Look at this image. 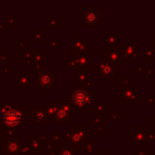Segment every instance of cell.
I'll return each mask as SVG.
<instances>
[{"mask_svg": "<svg viewBox=\"0 0 155 155\" xmlns=\"http://www.w3.org/2000/svg\"><path fill=\"white\" fill-rule=\"evenodd\" d=\"M60 155H74V154H73V151L70 150L69 148H63L60 152Z\"/></svg>", "mask_w": 155, "mask_h": 155, "instance_id": "8", "label": "cell"}, {"mask_svg": "<svg viewBox=\"0 0 155 155\" xmlns=\"http://www.w3.org/2000/svg\"><path fill=\"white\" fill-rule=\"evenodd\" d=\"M99 20V14L95 9H88L83 13V21L87 26H96Z\"/></svg>", "mask_w": 155, "mask_h": 155, "instance_id": "4", "label": "cell"}, {"mask_svg": "<svg viewBox=\"0 0 155 155\" xmlns=\"http://www.w3.org/2000/svg\"><path fill=\"white\" fill-rule=\"evenodd\" d=\"M2 138H3V133H2V130L0 129V142L2 141Z\"/></svg>", "mask_w": 155, "mask_h": 155, "instance_id": "9", "label": "cell"}, {"mask_svg": "<svg viewBox=\"0 0 155 155\" xmlns=\"http://www.w3.org/2000/svg\"><path fill=\"white\" fill-rule=\"evenodd\" d=\"M20 147H21V143H20V138L16 139V138H13V139H10L9 141L5 144V150L9 152V154H17L20 150Z\"/></svg>", "mask_w": 155, "mask_h": 155, "instance_id": "5", "label": "cell"}, {"mask_svg": "<svg viewBox=\"0 0 155 155\" xmlns=\"http://www.w3.org/2000/svg\"><path fill=\"white\" fill-rule=\"evenodd\" d=\"M37 82L43 88H49L54 82V74L50 70H44L38 74Z\"/></svg>", "mask_w": 155, "mask_h": 155, "instance_id": "3", "label": "cell"}, {"mask_svg": "<svg viewBox=\"0 0 155 155\" xmlns=\"http://www.w3.org/2000/svg\"><path fill=\"white\" fill-rule=\"evenodd\" d=\"M34 123L35 124H45L46 123V114L41 107H35L34 110Z\"/></svg>", "mask_w": 155, "mask_h": 155, "instance_id": "7", "label": "cell"}, {"mask_svg": "<svg viewBox=\"0 0 155 155\" xmlns=\"http://www.w3.org/2000/svg\"><path fill=\"white\" fill-rule=\"evenodd\" d=\"M94 101V93L89 91L87 88L78 87L72 89V102L77 107L89 110L93 105Z\"/></svg>", "mask_w": 155, "mask_h": 155, "instance_id": "1", "label": "cell"}, {"mask_svg": "<svg viewBox=\"0 0 155 155\" xmlns=\"http://www.w3.org/2000/svg\"><path fill=\"white\" fill-rule=\"evenodd\" d=\"M100 68V72H101L102 75H104V77H110V75L113 74V72H114V67H113L112 64H110V63L107 62H101L100 61L99 63V66H98Z\"/></svg>", "mask_w": 155, "mask_h": 155, "instance_id": "6", "label": "cell"}, {"mask_svg": "<svg viewBox=\"0 0 155 155\" xmlns=\"http://www.w3.org/2000/svg\"><path fill=\"white\" fill-rule=\"evenodd\" d=\"M24 118V114L22 110H19V108L16 110H8L7 112L3 113L2 115V120L5 123L10 127H16L19 124V122Z\"/></svg>", "mask_w": 155, "mask_h": 155, "instance_id": "2", "label": "cell"}]
</instances>
